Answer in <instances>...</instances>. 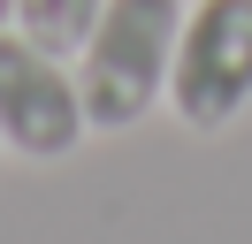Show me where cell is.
Wrapping results in <instances>:
<instances>
[{"label": "cell", "mask_w": 252, "mask_h": 244, "mask_svg": "<svg viewBox=\"0 0 252 244\" xmlns=\"http://www.w3.org/2000/svg\"><path fill=\"white\" fill-rule=\"evenodd\" d=\"M168 107L184 130H229L252 107V0H199L176 30Z\"/></svg>", "instance_id": "obj_2"}, {"label": "cell", "mask_w": 252, "mask_h": 244, "mask_svg": "<svg viewBox=\"0 0 252 244\" xmlns=\"http://www.w3.org/2000/svg\"><path fill=\"white\" fill-rule=\"evenodd\" d=\"M84 137H92V122L77 99V69L0 23V145L23 160H69Z\"/></svg>", "instance_id": "obj_3"}, {"label": "cell", "mask_w": 252, "mask_h": 244, "mask_svg": "<svg viewBox=\"0 0 252 244\" xmlns=\"http://www.w3.org/2000/svg\"><path fill=\"white\" fill-rule=\"evenodd\" d=\"M99 8L107 0H16V15L8 23L23 30V38H38L46 54H62V61H77V46L92 38V23H99Z\"/></svg>", "instance_id": "obj_4"}, {"label": "cell", "mask_w": 252, "mask_h": 244, "mask_svg": "<svg viewBox=\"0 0 252 244\" xmlns=\"http://www.w3.org/2000/svg\"><path fill=\"white\" fill-rule=\"evenodd\" d=\"M8 15H16V0H0V23H8Z\"/></svg>", "instance_id": "obj_5"}, {"label": "cell", "mask_w": 252, "mask_h": 244, "mask_svg": "<svg viewBox=\"0 0 252 244\" xmlns=\"http://www.w3.org/2000/svg\"><path fill=\"white\" fill-rule=\"evenodd\" d=\"M191 0H107L92 38L77 46V99L92 130H138L168 99L176 30Z\"/></svg>", "instance_id": "obj_1"}]
</instances>
